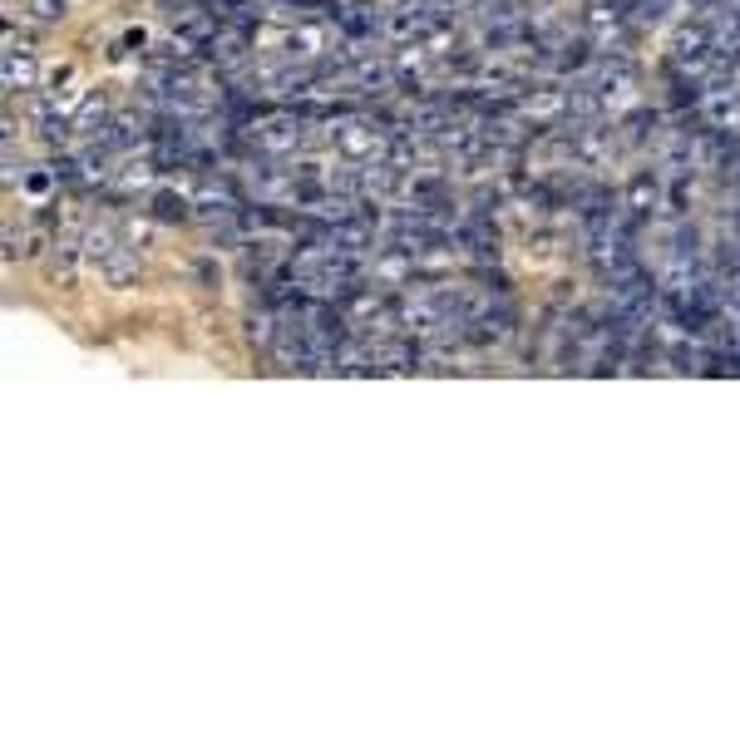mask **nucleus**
Here are the masks:
<instances>
[{
    "instance_id": "obj_1",
    "label": "nucleus",
    "mask_w": 740,
    "mask_h": 740,
    "mask_svg": "<svg viewBox=\"0 0 740 740\" xmlns=\"http://www.w3.org/2000/svg\"><path fill=\"white\" fill-rule=\"evenodd\" d=\"M385 129H376V119H336L331 129V144L341 158H351V163H370V158L385 154Z\"/></svg>"
},
{
    "instance_id": "obj_2",
    "label": "nucleus",
    "mask_w": 740,
    "mask_h": 740,
    "mask_svg": "<svg viewBox=\"0 0 740 740\" xmlns=\"http://www.w3.org/2000/svg\"><path fill=\"white\" fill-rule=\"evenodd\" d=\"M252 144L262 148L267 158H287L306 144V124L302 119H267V124H252Z\"/></svg>"
},
{
    "instance_id": "obj_3",
    "label": "nucleus",
    "mask_w": 740,
    "mask_h": 740,
    "mask_svg": "<svg viewBox=\"0 0 740 740\" xmlns=\"http://www.w3.org/2000/svg\"><path fill=\"white\" fill-rule=\"evenodd\" d=\"M0 84H6V94H35V84H40L35 55L15 50V40H6V55H0Z\"/></svg>"
},
{
    "instance_id": "obj_4",
    "label": "nucleus",
    "mask_w": 740,
    "mask_h": 740,
    "mask_svg": "<svg viewBox=\"0 0 740 740\" xmlns=\"http://www.w3.org/2000/svg\"><path fill=\"white\" fill-rule=\"evenodd\" d=\"M568 109H573V99H568L558 84H538V89L518 94V114L533 124H553V119H563Z\"/></svg>"
},
{
    "instance_id": "obj_5",
    "label": "nucleus",
    "mask_w": 740,
    "mask_h": 740,
    "mask_svg": "<svg viewBox=\"0 0 740 740\" xmlns=\"http://www.w3.org/2000/svg\"><path fill=\"white\" fill-rule=\"evenodd\" d=\"M336 30H341L346 40H356V45H370L376 35H385V15H380L376 6H336Z\"/></svg>"
},
{
    "instance_id": "obj_6",
    "label": "nucleus",
    "mask_w": 740,
    "mask_h": 740,
    "mask_svg": "<svg viewBox=\"0 0 740 740\" xmlns=\"http://www.w3.org/2000/svg\"><path fill=\"white\" fill-rule=\"evenodd\" d=\"M326 247L336 252H351V257H361V252H370V228L361 218H341V222H326Z\"/></svg>"
},
{
    "instance_id": "obj_7",
    "label": "nucleus",
    "mask_w": 740,
    "mask_h": 740,
    "mask_svg": "<svg viewBox=\"0 0 740 740\" xmlns=\"http://www.w3.org/2000/svg\"><path fill=\"white\" fill-rule=\"evenodd\" d=\"M326 55V25H311V20H302V25L287 35V60H302V65H311V60Z\"/></svg>"
},
{
    "instance_id": "obj_8",
    "label": "nucleus",
    "mask_w": 740,
    "mask_h": 740,
    "mask_svg": "<svg viewBox=\"0 0 740 740\" xmlns=\"http://www.w3.org/2000/svg\"><path fill=\"white\" fill-rule=\"evenodd\" d=\"M80 247H84V262H89V267L99 272L104 262L114 257V252H124V237H119L114 228H89V232L80 237Z\"/></svg>"
},
{
    "instance_id": "obj_9",
    "label": "nucleus",
    "mask_w": 740,
    "mask_h": 740,
    "mask_svg": "<svg viewBox=\"0 0 740 740\" xmlns=\"http://www.w3.org/2000/svg\"><path fill=\"white\" fill-rule=\"evenodd\" d=\"M99 282H104V287H114V292L134 287V282H139V257H134L129 247H124V252H114V257L99 267Z\"/></svg>"
},
{
    "instance_id": "obj_10",
    "label": "nucleus",
    "mask_w": 740,
    "mask_h": 740,
    "mask_svg": "<svg viewBox=\"0 0 740 740\" xmlns=\"http://www.w3.org/2000/svg\"><path fill=\"white\" fill-rule=\"evenodd\" d=\"M193 208L203 218H228L232 208H237V198H232L228 183H203V188H198V198H193Z\"/></svg>"
},
{
    "instance_id": "obj_11",
    "label": "nucleus",
    "mask_w": 740,
    "mask_h": 740,
    "mask_svg": "<svg viewBox=\"0 0 740 740\" xmlns=\"http://www.w3.org/2000/svg\"><path fill=\"white\" fill-rule=\"evenodd\" d=\"M662 203V183H657V178H652V173H637V178H632V183H627V213H652V208H657Z\"/></svg>"
},
{
    "instance_id": "obj_12",
    "label": "nucleus",
    "mask_w": 740,
    "mask_h": 740,
    "mask_svg": "<svg viewBox=\"0 0 740 740\" xmlns=\"http://www.w3.org/2000/svg\"><path fill=\"white\" fill-rule=\"evenodd\" d=\"M188 208H193V198L173 193V188H158V193H154V218L158 222H183Z\"/></svg>"
},
{
    "instance_id": "obj_13",
    "label": "nucleus",
    "mask_w": 740,
    "mask_h": 740,
    "mask_svg": "<svg viewBox=\"0 0 740 740\" xmlns=\"http://www.w3.org/2000/svg\"><path fill=\"white\" fill-rule=\"evenodd\" d=\"M30 20H40V25H60V20L70 15V0H25Z\"/></svg>"
},
{
    "instance_id": "obj_14",
    "label": "nucleus",
    "mask_w": 740,
    "mask_h": 740,
    "mask_svg": "<svg viewBox=\"0 0 740 740\" xmlns=\"http://www.w3.org/2000/svg\"><path fill=\"white\" fill-rule=\"evenodd\" d=\"M277 321H272V316L267 311H262V316H252V321H247V341L252 346H262V351H272V346H277Z\"/></svg>"
},
{
    "instance_id": "obj_15",
    "label": "nucleus",
    "mask_w": 740,
    "mask_h": 740,
    "mask_svg": "<svg viewBox=\"0 0 740 740\" xmlns=\"http://www.w3.org/2000/svg\"><path fill=\"white\" fill-rule=\"evenodd\" d=\"M80 257H84L80 242H60V252H55V277L65 282V287L74 282V267H80Z\"/></svg>"
},
{
    "instance_id": "obj_16",
    "label": "nucleus",
    "mask_w": 740,
    "mask_h": 740,
    "mask_svg": "<svg viewBox=\"0 0 740 740\" xmlns=\"http://www.w3.org/2000/svg\"><path fill=\"white\" fill-rule=\"evenodd\" d=\"M119 183L124 188H148V183H154V168H148V158H124Z\"/></svg>"
},
{
    "instance_id": "obj_17",
    "label": "nucleus",
    "mask_w": 740,
    "mask_h": 740,
    "mask_svg": "<svg viewBox=\"0 0 740 740\" xmlns=\"http://www.w3.org/2000/svg\"><path fill=\"white\" fill-rule=\"evenodd\" d=\"M109 119V104L104 99H84V109H80V119H74V129L80 134H94V124H104Z\"/></svg>"
},
{
    "instance_id": "obj_18",
    "label": "nucleus",
    "mask_w": 740,
    "mask_h": 740,
    "mask_svg": "<svg viewBox=\"0 0 740 740\" xmlns=\"http://www.w3.org/2000/svg\"><path fill=\"white\" fill-rule=\"evenodd\" d=\"M55 183H60L55 168H35V173H25V193H30V198H45Z\"/></svg>"
},
{
    "instance_id": "obj_19",
    "label": "nucleus",
    "mask_w": 740,
    "mask_h": 740,
    "mask_svg": "<svg viewBox=\"0 0 740 740\" xmlns=\"http://www.w3.org/2000/svg\"><path fill=\"white\" fill-rule=\"evenodd\" d=\"M672 361H676V370H701L706 351H701V346H686V341H676V346H672Z\"/></svg>"
},
{
    "instance_id": "obj_20",
    "label": "nucleus",
    "mask_w": 740,
    "mask_h": 740,
    "mask_svg": "<svg viewBox=\"0 0 740 740\" xmlns=\"http://www.w3.org/2000/svg\"><path fill=\"white\" fill-rule=\"evenodd\" d=\"M148 237H154V228H148V222H124V242H129V247H144Z\"/></svg>"
},
{
    "instance_id": "obj_21",
    "label": "nucleus",
    "mask_w": 740,
    "mask_h": 740,
    "mask_svg": "<svg viewBox=\"0 0 740 740\" xmlns=\"http://www.w3.org/2000/svg\"><path fill=\"white\" fill-rule=\"evenodd\" d=\"M583 45H588V40H578V45H553V50H583ZM558 60H563V65H568V70H573V65H583V60H588V55H558Z\"/></svg>"
}]
</instances>
